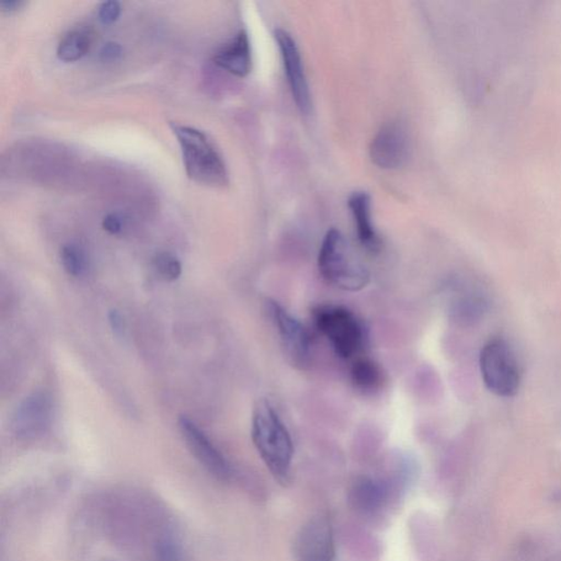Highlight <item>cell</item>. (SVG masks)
I'll use <instances>...</instances> for the list:
<instances>
[{
    "label": "cell",
    "instance_id": "cell-3",
    "mask_svg": "<svg viewBox=\"0 0 561 561\" xmlns=\"http://www.w3.org/2000/svg\"><path fill=\"white\" fill-rule=\"evenodd\" d=\"M319 269L328 284L345 292H359L370 280L369 270L354 256L345 236L336 229L328 231L321 242Z\"/></svg>",
    "mask_w": 561,
    "mask_h": 561
},
{
    "label": "cell",
    "instance_id": "cell-12",
    "mask_svg": "<svg viewBox=\"0 0 561 561\" xmlns=\"http://www.w3.org/2000/svg\"><path fill=\"white\" fill-rule=\"evenodd\" d=\"M217 66L237 77H246L252 68L251 42L246 31H241L229 44L221 47L214 56Z\"/></svg>",
    "mask_w": 561,
    "mask_h": 561
},
{
    "label": "cell",
    "instance_id": "cell-19",
    "mask_svg": "<svg viewBox=\"0 0 561 561\" xmlns=\"http://www.w3.org/2000/svg\"><path fill=\"white\" fill-rule=\"evenodd\" d=\"M120 14L121 5L118 2H114V0L103 3L98 12L99 19L104 25L114 23V21L119 18Z\"/></svg>",
    "mask_w": 561,
    "mask_h": 561
},
{
    "label": "cell",
    "instance_id": "cell-1",
    "mask_svg": "<svg viewBox=\"0 0 561 561\" xmlns=\"http://www.w3.org/2000/svg\"><path fill=\"white\" fill-rule=\"evenodd\" d=\"M251 438L274 479L287 484L294 458L293 441L287 426L268 399L259 400L253 409Z\"/></svg>",
    "mask_w": 561,
    "mask_h": 561
},
{
    "label": "cell",
    "instance_id": "cell-15",
    "mask_svg": "<svg viewBox=\"0 0 561 561\" xmlns=\"http://www.w3.org/2000/svg\"><path fill=\"white\" fill-rule=\"evenodd\" d=\"M350 375L354 388L363 394H372L383 382L382 369L369 359H357L352 364Z\"/></svg>",
    "mask_w": 561,
    "mask_h": 561
},
{
    "label": "cell",
    "instance_id": "cell-9",
    "mask_svg": "<svg viewBox=\"0 0 561 561\" xmlns=\"http://www.w3.org/2000/svg\"><path fill=\"white\" fill-rule=\"evenodd\" d=\"M53 406L51 397L42 391L26 397L15 409L12 431L19 440H35L49 430Z\"/></svg>",
    "mask_w": 561,
    "mask_h": 561
},
{
    "label": "cell",
    "instance_id": "cell-17",
    "mask_svg": "<svg viewBox=\"0 0 561 561\" xmlns=\"http://www.w3.org/2000/svg\"><path fill=\"white\" fill-rule=\"evenodd\" d=\"M61 261L72 277H79L86 270V257L82 249L75 245H66L61 249Z\"/></svg>",
    "mask_w": 561,
    "mask_h": 561
},
{
    "label": "cell",
    "instance_id": "cell-16",
    "mask_svg": "<svg viewBox=\"0 0 561 561\" xmlns=\"http://www.w3.org/2000/svg\"><path fill=\"white\" fill-rule=\"evenodd\" d=\"M92 45V36L84 30H72L63 36L58 44L56 54L61 61L75 62L81 60Z\"/></svg>",
    "mask_w": 561,
    "mask_h": 561
},
{
    "label": "cell",
    "instance_id": "cell-8",
    "mask_svg": "<svg viewBox=\"0 0 561 561\" xmlns=\"http://www.w3.org/2000/svg\"><path fill=\"white\" fill-rule=\"evenodd\" d=\"M409 153L408 132L399 122L385 124L369 147V156L374 165L389 171L405 166Z\"/></svg>",
    "mask_w": 561,
    "mask_h": 561
},
{
    "label": "cell",
    "instance_id": "cell-14",
    "mask_svg": "<svg viewBox=\"0 0 561 561\" xmlns=\"http://www.w3.org/2000/svg\"><path fill=\"white\" fill-rule=\"evenodd\" d=\"M349 208L357 226V234L361 245L370 252H378L380 241L372 223V211H370V197L368 192H358L350 195L348 201Z\"/></svg>",
    "mask_w": 561,
    "mask_h": 561
},
{
    "label": "cell",
    "instance_id": "cell-20",
    "mask_svg": "<svg viewBox=\"0 0 561 561\" xmlns=\"http://www.w3.org/2000/svg\"><path fill=\"white\" fill-rule=\"evenodd\" d=\"M122 53H123V49L119 44L116 42H108L105 44L102 50H100V58H102L104 62H114L118 61L122 56Z\"/></svg>",
    "mask_w": 561,
    "mask_h": 561
},
{
    "label": "cell",
    "instance_id": "cell-4",
    "mask_svg": "<svg viewBox=\"0 0 561 561\" xmlns=\"http://www.w3.org/2000/svg\"><path fill=\"white\" fill-rule=\"evenodd\" d=\"M314 321L317 330L330 341L338 357L350 359L361 352L365 343L362 322L346 307H317Z\"/></svg>",
    "mask_w": 561,
    "mask_h": 561
},
{
    "label": "cell",
    "instance_id": "cell-13",
    "mask_svg": "<svg viewBox=\"0 0 561 561\" xmlns=\"http://www.w3.org/2000/svg\"><path fill=\"white\" fill-rule=\"evenodd\" d=\"M389 494V486L384 481L362 477L353 484L350 500L357 511L374 515L388 504Z\"/></svg>",
    "mask_w": 561,
    "mask_h": 561
},
{
    "label": "cell",
    "instance_id": "cell-6",
    "mask_svg": "<svg viewBox=\"0 0 561 561\" xmlns=\"http://www.w3.org/2000/svg\"><path fill=\"white\" fill-rule=\"evenodd\" d=\"M267 311L277 328L280 343L290 362L303 369L309 363L311 340L305 326L278 301L268 300Z\"/></svg>",
    "mask_w": 561,
    "mask_h": 561
},
{
    "label": "cell",
    "instance_id": "cell-22",
    "mask_svg": "<svg viewBox=\"0 0 561 561\" xmlns=\"http://www.w3.org/2000/svg\"><path fill=\"white\" fill-rule=\"evenodd\" d=\"M109 322H110L111 328H113L115 333H118V335H121V333H123L124 328H125L124 320L118 310L110 311Z\"/></svg>",
    "mask_w": 561,
    "mask_h": 561
},
{
    "label": "cell",
    "instance_id": "cell-23",
    "mask_svg": "<svg viewBox=\"0 0 561 561\" xmlns=\"http://www.w3.org/2000/svg\"><path fill=\"white\" fill-rule=\"evenodd\" d=\"M25 3L21 2V0H3V2L0 3V9H2L4 13H12L23 7Z\"/></svg>",
    "mask_w": 561,
    "mask_h": 561
},
{
    "label": "cell",
    "instance_id": "cell-7",
    "mask_svg": "<svg viewBox=\"0 0 561 561\" xmlns=\"http://www.w3.org/2000/svg\"><path fill=\"white\" fill-rule=\"evenodd\" d=\"M335 537L330 518L315 517L301 527L294 544L296 561L335 560Z\"/></svg>",
    "mask_w": 561,
    "mask_h": 561
},
{
    "label": "cell",
    "instance_id": "cell-11",
    "mask_svg": "<svg viewBox=\"0 0 561 561\" xmlns=\"http://www.w3.org/2000/svg\"><path fill=\"white\" fill-rule=\"evenodd\" d=\"M274 38L277 41L280 56H282L284 70L287 73L290 93H292L296 107L300 109L301 113H310L311 109L310 93L299 47L292 36L285 30H275Z\"/></svg>",
    "mask_w": 561,
    "mask_h": 561
},
{
    "label": "cell",
    "instance_id": "cell-21",
    "mask_svg": "<svg viewBox=\"0 0 561 561\" xmlns=\"http://www.w3.org/2000/svg\"><path fill=\"white\" fill-rule=\"evenodd\" d=\"M103 227L109 234H119L122 229H123V220H122V217L118 214H109L104 217Z\"/></svg>",
    "mask_w": 561,
    "mask_h": 561
},
{
    "label": "cell",
    "instance_id": "cell-10",
    "mask_svg": "<svg viewBox=\"0 0 561 561\" xmlns=\"http://www.w3.org/2000/svg\"><path fill=\"white\" fill-rule=\"evenodd\" d=\"M179 428L190 452L199 460V463L216 479L231 480L232 468L229 460L208 436L192 420L184 416L179 419Z\"/></svg>",
    "mask_w": 561,
    "mask_h": 561
},
{
    "label": "cell",
    "instance_id": "cell-2",
    "mask_svg": "<svg viewBox=\"0 0 561 561\" xmlns=\"http://www.w3.org/2000/svg\"><path fill=\"white\" fill-rule=\"evenodd\" d=\"M171 128L182 147L185 172L190 179L215 188L229 184V172L223 158L208 135L177 123H172Z\"/></svg>",
    "mask_w": 561,
    "mask_h": 561
},
{
    "label": "cell",
    "instance_id": "cell-5",
    "mask_svg": "<svg viewBox=\"0 0 561 561\" xmlns=\"http://www.w3.org/2000/svg\"><path fill=\"white\" fill-rule=\"evenodd\" d=\"M480 372L486 388L497 396L511 397L520 389V365L504 339L486 343L480 353Z\"/></svg>",
    "mask_w": 561,
    "mask_h": 561
},
{
    "label": "cell",
    "instance_id": "cell-18",
    "mask_svg": "<svg viewBox=\"0 0 561 561\" xmlns=\"http://www.w3.org/2000/svg\"><path fill=\"white\" fill-rule=\"evenodd\" d=\"M153 264L157 273L168 280H177L182 273V263L171 253H160V255L153 258Z\"/></svg>",
    "mask_w": 561,
    "mask_h": 561
}]
</instances>
